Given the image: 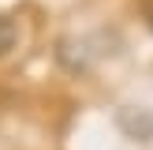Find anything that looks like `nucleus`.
I'll return each mask as SVG.
<instances>
[{"label": "nucleus", "mask_w": 153, "mask_h": 150, "mask_svg": "<svg viewBox=\"0 0 153 150\" xmlns=\"http://www.w3.org/2000/svg\"><path fill=\"white\" fill-rule=\"evenodd\" d=\"M15 41H19L15 19H11V15H0V56H7V52L15 49Z\"/></svg>", "instance_id": "1"}, {"label": "nucleus", "mask_w": 153, "mask_h": 150, "mask_svg": "<svg viewBox=\"0 0 153 150\" xmlns=\"http://www.w3.org/2000/svg\"><path fill=\"white\" fill-rule=\"evenodd\" d=\"M138 11H142V22L153 30V0H142V4H138Z\"/></svg>", "instance_id": "2"}]
</instances>
